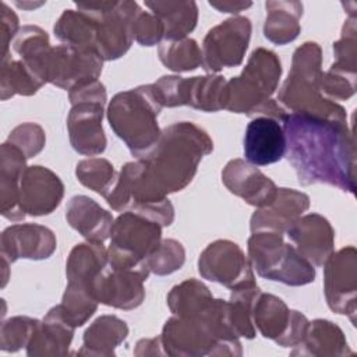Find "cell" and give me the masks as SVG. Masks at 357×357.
<instances>
[{
	"label": "cell",
	"instance_id": "cell-23",
	"mask_svg": "<svg viewBox=\"0 0 357 357\" xmlns=\"http://www.w3.org/2000/svg\"><path fill=\"white\" fill-rule=\"evenodd\" d=\"M13 46L26 68L39 81L47 82V61L52 50L47 33L39 26H22L17 32Z\"/></svg>",
	"mask_w": 357,
	"mask_h": 357
},
{
	"label": "cell",
	"instance_id": "cell-7",
	"mask_svg": "<svg viewBox=\"0 0 357 357\" xmlns=\"http://www.w3.org/2000/svg\"><path fill=\"white\" fill-rule=\"evenodd\" d=\"M160 343L172 356H202V354H241L240 342L237 339H220L208 325V322L197 317L170 318L160 336Z\"/></svg>",
	"mask_w": 357,
	"mask_h": 357
},
{
	"label": "cell",
	"instance_id": "cell-21",
	"mask_svg": "<svg viewBox=\"0 0 357 357\" xmlns=\"http://www.w3.org/2000/svg\"><path fill=\"white\" fill-rule=\"evenodd\" d=\"M66 218L70 226L89 241L103 243L112 233V215L85 195H75L68 201Z\"/></svg>",
	"mask_w": 357,
	"mask_h": 357
},
{
	"label": "cell",
	"instance_id": "cell-18",
	"mask_svg": "<svg viewBox=\"0 0 357 357\" xmlns=\"http://www.w3.org/2000/svg\"><path fill=\"white\" fill-rule=\"evenodd\" d=\"M286 231L296 243V250L312 265H324L333 252V229L318 213L298 218Z\"/></svg>",
	"mask_w": 357,
	"mask_h": 357
},
{
	"label": "cell",
	"instance_id": "cell-4",
	"mask_svg": "<svg viewBox=\"0 0 357 357\" xmlns=\"http://www.w3.org/2000/svg\"><path fill=\"white\" fill-rule=\"evenodd\" d=\"M280 74V60L273 52L264 47L254 50L243 73L226 82L225 109L257 116L275 92Z\"/></svg>",
	"mask_w": 357,
	"mask_h": 357
},
{
	"label": "cell",
	"instance_id": "cell-2",
	"mask_svg": "<svg viewBox=\"0 0 357 357\" xmlns=\"http://www.w3.org/2000/svg\"><path fill=\"white\" fill-rule=\"evenodd\" d=\"M160 109L152 84L120 92L109 105L110 127L139 159L146 158L160 138L156 121Z\"/></svg>",
	"mask_w": 357,
	"mask_h": 357
},
{
	"label": "cell",
	"instance_id": "cell-27",
	"mask_svg": "<svg viewBox=\"0 0 357 357\" xmlns=\"http://www.w3.org/2000/svg\"><path fill=\"white\" fill-rule=\"evenodd\" d=\"M127 333L128 328L124 321L113 315H103L86 329L84 347L78 354H113V349L126 339Z\"/></svg>",
	"mask_w": 357,
	"mask_h": 357
},
{
	"label": "cell",
	"instance_id": "cell-20",
	"mask_svg": "<svg viewBox=\"0 0 357 357\" xmlns=\"http://www.w3.org/2000/svg\"><path fill=\"white\" fill-rule=\"evenodd\" d=\"M310 206V198L304 192L278 188L272 204L255 211L251 216V231H286Z\"/></svg>",
	"mask_w": 357,
	"mask_h": 357
},
{
	"label": "cell",
	"instance_id": "cell-35",
	"mask_svg": "<svg viewBox=\"0 0 357 357\" xmlns=\"http://www.w3.org/2000/svg\"><path fill=\"white\" fill-rule=\"evenodd\" d=\"M75 174L85 187L96 191L103 197L109 194L117 178L113 165L109 160L100 158L81 160L77 165Z\"/></svg>",
	"mask_w": 357,
	"mask_h": 357
},
{
	"label": "cell",
	"instance_id": "cell-22",
	"mask_svg": "<svg viewBox=\"0 0 357 357\" xmlns=\"http://www.w3.org/2000/svg\"><path fill=\"white\" fill-rule=\"evenodd\" d=\"M26 156L13 144L1 145V215L18 222L25 218L20 205V183L25 172Z\"/></svg>",
	"mask_w": 357,
	"mask_h": 357
},
{
	"label": "cell",
	"instance_id": "cell-33",
	"mask_svg": "<svg viewBox=\"0 0 357 357\" xmlns=\"http://www.w3.org/2000/svg\"><path fill=\"white\" fill-rule=\"evenodd\" d=\"M160 61L173 71H191L202 64V52L194 39L165 40L159 46Z\"/></svg>",
	"mask_w": 357,
	"mask_h": 357
},
{
	"label": "cell",
	"instance_id": "cell-14",
	"mask_svg": "<svg viewBox=\"0 0 357 357\" xmlns=\"http://www.w3.org/2000/svg\"><path fill=\"white\" fill-rule=\"evenodd\" d=\"M64 194L61 180L43 166L25 169L20 183V205L24 213L42 216L52 213Z\"/></svg>",
	"mask_w": 357,
	"mask_h": 357
},
{
	"label": "cell",
	"instance_id": "cell-30",
	"mask_svg": "<svg viewBox=\"0 0 357 357\" xmlns=\"http://www.w3.org/2000/svg\"><path fill=\"white\" fill-rule=\"evenodd\" d=\"M213 300L208 287L195 279L185 280L172 289L167 304L177 317H197Z\"/></svg>",
	"mask_w": 357,
	"mask_h": 357
},
{
	"label": "cell",
	"instance_id": "cell-24",
	"mask_svg": "<svg viewBox=\"0 0 357 357\" xmlns=\"http://www.w3.org/2000/svg\"><path fill=\"white\" fill-rule=\"evenodd\" d=\"M109 257L102 243L78 244L70 252L67 261L68 282L78 283L89 290L93 280L107 266Z\"/></svg>",
	"mask_w": 357,
	"mask_h": 357
},
{
	"label": "cell",
	"instance_id": "cell-42",
	"mask_svg": "<svg viewBox=\"0 0 357 357\" xmlns=\"http://www.w3.org/2000/svg\"><path fill=\"white\" fill-rule=\"evenodd\" d=\"M251 4V1H209V6L220 13H240L244 8H248Z\"/></svg>",
	"mask_w": 357,
	"mask_h": 357
},
{
	"label": "cell",
	"instance_id": "cell-16",
	"mask_svg": "<svg viewBox=\"0 0 357 357\" xmlns=\"http://www.w3.org/2000/svg\"><path fill=\"white\" fill-rule=\"evenodd\" d=\"M222 181L230 192L241 197L247 204L265 208L278 195V187L261 170L243 159L230 160L222 172Z\"/></svg>",
	"mask_w": 357,
	"mask_h": 357
},
{
	"label": "cell",
	"instance_id": "cell-11",
	"mask_svg": "<svg viewBox=\"0 0 357 357\" xmlns=\"http://www.w3.org/2000/svg\"><path fill=\"white\" fill-rule=\"evenodd\" d=\"M102 71V59L96 52L71 45L52 47L47 61V82L63 89L98 79Z\"/></svg>",
	"mask_w": 357,
	"mask_h": 357
},
{
	"label": "cell",
	"instance_id": "cell-37",
	"mask_svg": "<svg viewBox=\"0 0 357 357\" xmlns=\"http://www.w3.org/2000/svg\"><path fill=\"white\" fill-rule=\"evenodd\" d=\"M38 322V319L28 317H15L6 321L1 326V350L15 351L28 346Z\"/></svg>",
	"mask_w": 357,
	"mask_h": 357
},
{
	"label": "cell",
	"instance_id": "cell-13",
	"mask_svg": "<svg viewBox=\"0 0 357 357\" xmlns=\"http://www.w3.org/2000/svg\"><path fill=\"white\" fill-rule=\"evenodd\" d=\"M146 278L148 276L141 272L114 269L107 264L91 284L89 291L98 303L116 308L131 310L144 301L145 290L142 283Z\"/></svg>",
	"mask_w": 357,
	"mask_h": 357
},
{
	"label": "cell",
	"instance_id": "cell-8",
	"mask_svg": "<svg viewBox=\"0 0 357 357\" xmlns=\"http://www.w3.org/2000/svg\"><path fill=\"white\" fill-rule=\"evenodd\" d=\"M251 36L247 17H233L213 26L204 39L202 66L208 73L234 67L243 61Z\"/></svg>",
	"mask_w": 357,
	"mask_h": 357
},
{
	"label": "cell",
	"instance_id": "cell-32",
	"mask_svg": "<svg viewBox=\"0 0 357 357\" xmlns=\"http://www.w3.org/2000/svg\"><path fill=\"white\" fill-rule=\"evenodd\" d=\"M98 301L93 298L91 291L78 284L68 282V286L66 287V293L63 296L61 304H59V311L63 315V318L74 328L81 326L92 317V314L96 311Z\"/></svg>",
	"mask_w": 357,
	"mask_h": 357
},
{
	"label": "cell",
	"instance_id": "cell-10",
	"mask_svg": "<svg viewBox=\"0 0 357 357\" xmlns=\"http://www.w3.org/2000/svg\"><path fill=\"white\" fill-rule=\"evenodd\" d=\"M198 271L202 278L225 284L231 290L255 283L243 250L229 240L211 243L199 255Z\"/></svg>",
	"mask_w": 357,
	"mask_h": 357
},
{
	"label": "cell",
	"instance_id": "cell-36",
	"mask_svg": "<svg viewBox=\"0 0 357 357\" xmlns=\"http://www.w3.org/2000/svg\"><path fill=\"white\" fill-rule=\"evenodd\" d=\"M184 248L176 240H163L156 250L145 259L149 272L156 275H169L184 264Z\"/></svg>",
	"mask_w": 357,
	"mask_h": 357
},
{
	"label": "cell",
	"instance_id": "cell-6",
	"mask_svg": "<svg viewBox=\"0 0 357 357\" xmlns=\"http://www.w3.org/2000/svg\"><path fill=\"white\" fill-rule=\"evenodd\" d=\"M96 18L95 52L102 60L121 57L134 39V22L139 7L134 1L75 3Z\"/></svg>",
	"mask_w": 357,
	"mask_h": 357
},
{
	"label": "cell",
	"instance_id": "cell-41",
	"mask_svg": "<svg viewBox=\"0 0 357 357\" xmlns=\"http://www.w3.org/2000/svg\"><path fill=\"white\" fill-rule=\"evenodd\" d=\"M18 18L7 7L6 3H1V40H3V60L7 59V50H8V43L13 39L14 35L18 32Z\"/></svg>",
	"mask_w": 357,
	"mask_h": 357
},
{
	"label": "cell",
	"instance_id": "cell-25",
	"mask_svg": "<svg viewBox=\"0 0 357 357\" xmlns=\"http://www.w3.org/2000/svg\"><path fill=\"white\" fill-rule=\"evenodd\" d=\"M145 6L160 20L165 40L184 39L197 25L198 8L194 1H145Z\"/></svg>",
	"mask_w": 357,
	"mask_h": 357
},
{
	"label": "cell",
	"instance_id": "cell-12",
	"mask_svg": "<svg viewBox=\"0 0 357 357\" xmlns=\"http://www.w3.org/2000/svg\"><path fill=\"white\" fill-rule=\"evenodd\" d=\"M325 296L328 305L337 314L356 311V250L347 247L332 254L325 262Z\"/></svg>",
	"mask_w": 357,
	"mask_h": 357
},
{
	"label": "cell",
	"instance_id": "cell-15",
	"mask_svg": "<svg viewBox=\"0 0 357 357\" xmlns=\"http://www.w3.org/2000/svg\"><path fill=\"white\" fill-rule=\"evenodd\" d=\"M287 149L286 134L275 119L258 116L252 119L244 134V156L255 166H266L279 162Z\"/></svg>",
	"mask_w": 357,
	"mask_h": 357
},
{
	"label": "cell",
	"instance_id": "cell-28",
	"mask_svg": "<svg viewBox=\"0 0 357 357\" xmlns=\"http://www.w3.org/2000/svg\"><path fill=\"white\" fill-rule=\"evenodd\" d=\"M54 35L66 45L95 52L96 18L84 10H66L54 25Z\"/></svg>",
	"mask_w": 357,
	"mask_h": 357
},
{
	"label": "cell",
	"instance_id": "cell-26",
	"mask_svg": "<svg viewBox=\"0 0 357 357\" xmlns=\"http://www.w3.org/2000/svg\"><path fill=\"white\" fill-rule=\"evenodd\" d=\"M265 7V38L278 45L294 40L300 32L298 20L303 14V4L298 1H268Z\"/></svg>",
	"mask_w": 357,
	"mask_h": 357
},
{
	"label": "cell",
	"instance_id": "cell-5",
	"mask_svg": "<svg viewBox=\"0 0 357 357\" xmlns=\"http://www.w3.org/2000/svg\"><path fill=\"white\" fill-rule=\"evenodd\" d=\"M248 255L257 273L265 279L301 286L315 278L314 265L286 244L279 231H254L248 238Z\"/></svg>",
	"mask_w": 357,
	"mask_h": 357
},
{
	"label": "cell",
	"instance_id": "cell-1",
	"mask_svg": "<svg viewBox=\"0 0 357 357\" xmlns=\"http://www.w3.org/2000/svg\"><path fill=\"white\" fill-rule=\"evenodd\" d=\"M283 130L287 158L301 184L322 183L354 192L356 149L346 121L289 113Z\"/></svg>",
	"mask_w": 357,
	"mask_h": 357
},
{
	"label": "cell",
	"instance_id": "cell-34",
	"mask_svg": "<svg viewBox=\"0 0 357 357\" xmlns=\"http://www.w3.org/2000/svg\"><path fill=\"white\" fill-rule=\"evenodd\" d=\"M43 85L22 61L4 59L1 63V99L20 93L32 95Z\"/></svg>",
	"mask_w": 357,
	"mask_h": 357
},
{
	"label": "cell",
	"instance_id": "cell-3",
	"mask_svg": "<svg viewBox=\"0 0 357 357\" xmlns=\"http://www.w3.org/2000/svg\"><path fill=\"white\" fill-rule=\"evenodd\" d=\"M321 47L314 42L300 46L291 61V70L283 82L278 100L293 113L346 121L344 109L321 96Z\"/></svg>",
	"mask_w": 357,
	"mask_h": 357
},
{
	"label": "cell",
	"instance_id": "cell-31",
	"mask_svg": "<svg viewBox=\"0 0 357 357\" xmlns=\"http://www.w3.org/2000/svg\"><path fill=\"white\" fill-rule=\"evenodd\" d=\"M298 346H305L307 354H344L347 350L342 331L324 319L308 322L305 336Z\"/></svg>",
	"mask_w": 357,
	"mask_h": 357
},
{
	"label": "cell",
	"instance_id": "cell-29",
	"mask_svg": "<svg viewBox=\"0 0 357 357\" xmlns=\"http://www.w3.org/2000/svg\"><path fill=\"white\" fill-rule=\"evenodd\" d=\"M226 79L220 75H205L185 78L184 105L204 112L225 109Z\"/></svg>",
	"mask_w": 357,
	"mask_h": 357
},
{
	"label": "cell",
	"instance_id": "cell-17",
	"mask_svg": "<svg viewBox=\"0 0 357 357\" xmlns=\"http://www.w3.org/2000/svg\"><path fill=\"white\" fill-rule=\"evenodd\" d=\"M103 103L78 102L73 105L67 127L73 148L82 155H98L106 148V137L102 128Z\"/></svg>",
	"mask_w": 357,
	"mask_h": 357
},
{
	"label": "cell",
	"instance_id": "cell-9",
	"mask_svg": "<svg viewBox=\"0 0 357 357\" xmlns=\"http://www.w3.org/2000/svg\"><path fill=\"white\" fill-rule=\"evenodd\" d=\"M252 321L259 332L278 344L298 346L308 326L307 318L287 305L276 296L259 293L252 307Z\"/></svg>",
	"mask_w": 357,
	"mask_h": 357
},
{
	"label": "cell",
	"instance_id": "cell-39",
	"mask_svg": "<svg viewBox=\"0 0 357 357\" xmlns=\"http://www.w3.org/2000/svg\"><path fill=\"white\" fill-rule=\"evenodd\" d=\"M356 73L332 66L321 78V91L333 99H349L354 93Z\"/></svg>",
	"mask_w": 357,
	"mask_h": 357
},
{
	"label": "cell",
	"instance_id": "cell-19",
	"mask_svg": "<svg viewBox=\"0 0 357 357\" xmlns=\"http://www.w3.org/2000/svg\"><path fill=\"white\" fill-rule=\"evenodd\" d=\"M54 250L56 238L53 231L40 225H14L1 234V255L8 262H14L18 258H49Z\"/></svg>",
	"mask_w": 357,
	"mask_h": 357
},
{
	"label": "cell",
	"instance_id": "cell-40",
	"mask_svg": "<svg viewBox=\"0 0 357 357\" xmlns=\"http://www.w3.org/2000/svg\"><path fill=\"white\" fill-rule=\"evenodd\" d=\"M134 38L142 46H152L165 38V29L160 20L141 8L137 13L134 22Z\"/></svg>",
	"mask_w": 357,
	"mask_h": 357
},
{
	"label": "cell",
	"instance_id": "cell-38",
	"mask_svg": "<svg viewBox=\"0 0 357 357\" xmlns=\"http://www.w3.org/2000/svg\"><path fill=\"white\" fill-rule=\"evenodd\" d=\"M45 141L46 138L43 128L33 123H25L15 127L7 139V142L17 146L26 156V159L39 153L45 145Z\"/></svg>",
	"mask_w": 357,
	"mask_h": 357
}]
</instances>
